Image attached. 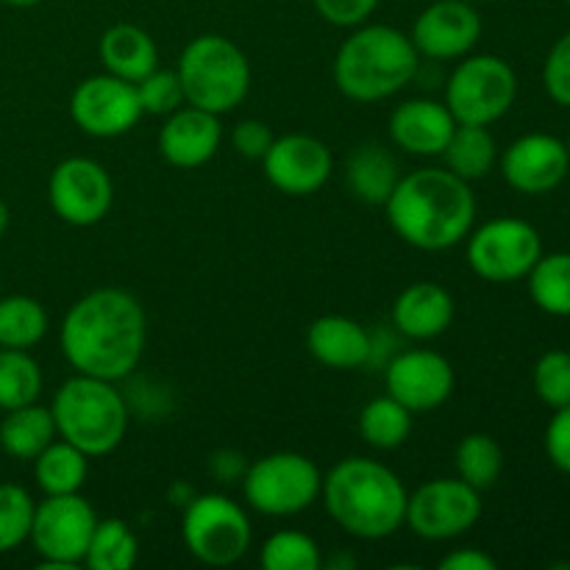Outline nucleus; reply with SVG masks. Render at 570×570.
<instances>
[{"mask_svg":"<svg viewBox=\"0 0 570 570\" xmlns=\"http://www.w3.org/2000/svg\"><path fill=\"white\" fill-rule=\"evenodd\" d=\"M148 343V317L131 293L100 287L78 298L61 323V354L83 376L120 382L137 371Z\"/></svg>","mask_w":570,"mask_h":570,"instance_id":"nucleus-1","label":"nucleus"},{"mask_svg":"<svg viewBox=\"0 0 570 570\" xmlns=\"http://www.w3.org/2000/svg\"><path fill=\"white\" fill-rule=\"evenodd\" d=\"M393 232L417 250H449L471 234L476 198L471 181L440 167L406 173L384 204Z\"/></svg>","mask_w":570,"mask_h":570,"instance_id":"nucleus-2","label":"nucleus"},{"mask_svg":"<svg viewBox=\"0 0 570 570\" xmlns=\"http://www.w3.org/2000/svg\"><path fill=\"white\" fill-rule=\"evenodd\" d=\"M406 488L387 465L367 456L340 460L323 476L328 518L360 540H384L404 527Z\"/></svg>","mask_w":570,"mask_h":570,"instance_id":"nucleus-3","label":"nucleus"},{"mask_svg":"<svg viewBox=\"0 0 570 570\" xmlns=\"http://www.w3.org/2000/svg\"><path fill=\"white\" fill-rule=\"evenodd\" d=\"M410 33L393 26H356L334 56V83L356 104L393 98L417 76Z\"/></svg>","mask_w":570,"mask_h":570,"instance_id":"nucleus-4","label":"nucleus"},{"mask_svg":"<svg viewBox=\"0 0 570 570\" xmlns=\"http://www.w3.org/2000/svg\"><path fill=\"white\" fill-rule=\"evenodd\" d=\"M50 412L59 438L81 449L89 460L111 454L126 440L128 404L115 382L106 379L76 373L56 390Z\"/></svg>","mask_w":570,"mask_h":570,"instance_id":"nucleus-5","label":"nucleus"},{"mask_svg":"<svg viewBox=\"0 0 570 570\" xmlns=\"http://www.w3.org/2000/svg\"><path fill=\"white\" fill-rule=\"evenodd\" d=\"M176 72L187 104L217 117L237 109L250 89L248 56L220 33L195 37L178 56Z\"/></svg>","mask_w":570,"mask_h":570,"instance_id":"nucleus-6","label":"nucleus"},{"mask_svg":"<svg viewBox=\"0 0 570 570\" xmlns=\"http://www.w3.org/2000/svg\"><path fill=\"white\" fill-rule=\"evenodd\" d=\"M323 490V473L309 456L276 451L243 473V495L250 510L267 518H289L309 510Z\"/></svg>","mask_w":570,"mask_h":570,"instance_id":"nucleus-7","label":"nucleus"},{"mask_svg":"<svg viewBox=\"0 0 570 570\" xmlns=\"http://www.w3.org/2000/svg\"><path fill=\"white\" fill-rule=\"evenodd\" d=\"M181 540L204 566L228 568L248 554L254 529L237 501L223 493H204L184 507Z\"/></svg>","mask_w":570,"mask_h":570,"instance_id":"nucleus-8","label":"nucleus"},{"mask_svg":"<svg viewBox=\"0 0 570 570\" xmlns=\"http://www.w3.org/2000/svg\"><path fill=\"white\" fill-rule=\"evenodd\" d=\"M518 98V76L501 56H462L445 83L449 111L462 126H490L512 109Z\"/></svg>","mask_w":570,"mask_h":570,"instance_id":"nucleus-9","label":"nucleus"},{"mask_svg":"<svg viewBox=\"0 0 570 570\" xmlns=\"http://www.w3.org/2000/svg\"><path fill=\"white\" fill-rule=\"evenodd\" d=\"M468 265L479 278L510 284L527 278L534 262L543 256L540 232L518 217H495L468 234Z\"/></svg>","mask_w":570,"mask_h":570,"instance_id":"nucleus-10","label":"nucleus"},{"mask_svg":"<svg viewBox=\"0 0 570 570\" xmlns=\"http://www.w3.org/2000/svg\"><path fill=\"white\" fill-rule=\"evenodd\" d=\"M98 512L78 493L45 495L33 510L31 543L42 557V568L70 570L83 566L89 540L98 527Z\"/></svg>","mask_w":570,"mask_h":570,"instance_id":"nucleus-11","label":"nucleus"},{"mask_svg":"<svg viewBox=\"0 0 570 570\" xmlns=\"http://www.w3.org/2000/svg\"><path fill=\"white\" fill-rule=\"evenodd\" d=\"M482 518V493L460 476L429 479L406 495L404 523L423 540H454L476 527Z\"/></svg>","mask_w":570,"mask_h":570,"instance_id":"nucleus-12","label":"nucleus"},{"mask_svg":"<svg viewBox=\"0 0 570 570\" xmlns=\"http://www.w3.org/2000/svg\"><path fill=\"white\" fill-rule=\"evenodd\" d=\"M50 209L67 226L89 228L104 220L115 200V184L100 161L70 156L59 161L48 181Z\"/></svg>","mask_w":570,"mask_h":570,"instance_id":"nucleus-13","label":"nucleus"},{"mask_svg":"<svg viewBox=\"0 0 570 570\" xmlns=\"http://www.w3.org/2000/svg\"><path fill=\"white\" fill-rule=\"evenodd\" d=\"M137 83L122 81L111 72L89 76L72 89L70 117L83 134L98 139H111L128 134L142 120Z\"/></svg>","mask_w":570,"mask_h":570,"instance_id":"nucleus-14","label":"nucleus"},{"mask_svg":"<svg viewBox=\"0 0 570 570\" xmlns=\"http://www.w3.org/2000/svg\"><path fill=\"white\" fill-rule=\"evenodd\" d=\"M262 165H265L267 181L278 193L289 198H304L323 189V184L332 178L334 156L328 145L312 134H284L273 139Z\"/></svg>","mask_w":570,"mask_h":570,"instance_id":"nucleus-15","label":"nucleus"},{"mask_svg":"<svg viewBox=\"0 0 570 570\" xmlns=\"http://www.w3.org/2000/svg\"><path fill=\"white\" fill-rule=\"evenodd\" d=\"M454 367L443 354L429 348H412L395 356L384 373V387L410 412H432L454 393Z\"/></svg>","mask_w":570,"mask_h":570,"instance_id":"nucleus-16","label":"nucleus"},{"mask_svg":"<svg viewBox=\"0 0 570 570\" xmlns=\"http://www.w3.org/2000/svg\"><path fill=\"white\" fill-rule=\"evenodd\" d=\"M482 37V17L465 0H434L412 26L417 56L434 61H454L471 53Z\"/></svg>","mask_w":570,"mask_h":570,"instance_id":"nucleus-17","label":"nucleus"},{"mask_svg":"<svg viewBox=\"0 0 570 570\" xmlns=\"http://www.w3.org/2000/svg\"><path fill=\"white\" fill-rule=\"evenodd\" d=\"M570 173L568 142L554 134H523L501 156V176L515 193L546 195Z\"/></svg>","mask_w":570,"mask_h":570,"instance_id":"nucleus-18","label":"nucleus"},{"mask_svg":"<svg viewBox=\"0 0 570 570\" xmlns=\"http://www.w3.org/2000/svg\"><path fill=\"white\" fill-rule=\"evenodd\" d=\"M223 139L220 117L198 106H181L159 128V154L167 165L195 170L217 154Z\"/></svg>","mask_w":570,"mask_h":570,"instance_id":"nucleus-19","label":"nucleus"},{"mask_svg":"<svg viewBox=\"0 0 570 570\" xmlns=\"http://www.w3.org/2000/svg\"><path fill=\"white\" fill-rule=\"evenodd\" d=\"M454 128L456 120L449 106L432 98L404 100L390 115V139L412 156H440Z\"/></svg>","mask_w":570,"mask_h":570,"instance_id":"nucleus-20","label":"nucleus"},{"mask_svg":"<svg viewBox=\"0 0 570 570\" xmlns=\"http://www.w3.org/2000/svg\"><path fill=\"white\" fill-rule=\"evenodd\" d=\"M306 348L332 371H354L373 356V340L354 317L323 315L306 332Z\"/></svg>","mask_w":570,"mask_h":570,"instance_id":"nucleus-21","label":"nucleus"},{"mask_svg":"<svg viewBox=\"0 0 570 570\" xmlns=\"http://www.w3.org/2000/svg\"><path fill=\"white\" fill-rule=\"evenodd\" d=\"M393 323L404 337L434 340L454 323V298L438 282H415L395 298Z\"/></svg>","mask_w":570,"mask_h":570,"instance_id":"nucleus-22","label":"nucleus"},{"mask_svg":"<svg viewBox=\"0 0 570 570\" xmlns=\"http://www.w3.org/2000/svg\"><path fill=\"white\" fill-rule=\"evenodd\" d=\"M98 56L104 72L122 78V81L139 83L145 76L159 67V48L145 28L131 22H117L100 37Z\"/></svg>","mask_w":570,"mask_h":570,"instance_id":"nucleus-23","label":"nucleus"},{"mask_svg":"<svg viewBox=\"0 0 570 570\" xmlns=\"http://www.w3.org/2000/svg\"><path fill=\"white\" fill-rule=\"evenodd\" d=\"M59 438L50 406L26 404L6 412L0 421V449L22 462H33L53 440Z\"/></svg>","mask_w":570,"mask_h":570,"instance_id":"nucleus-24","label":"nucleus"},{"mask_svg":"<svg viewBox=\"0 0 570 570\" xmlns=\"http://www.w3.org/2000/svg\"><path fill=\"white\" fill-rule=\"evenodd\" d=\"M399 178V161L382 145H362L345 161V181L351 193L371 206L387 204Z\"/></svg>","mask_w":570,"mask_h":570,"instance_id":"nucleus-25","label":"nucleus"},{"mask_svg":"<svg viewBox=\"0 0 570 570\" xmlns=\"http://www.w3.org/2000/svg\"><path fill=\"white\" fill-rule=\"evenodd\" d=\"M440 156L445 159V170L465 178V181H479L493 170L495 159H499V145H495V137L488 131V126L456 122L454 134H451L449 145Z\"/></svg>","mask_w":570,"mask_h":570,"instance_id":"nucleus-26","label":"nucleus"},{"mask_svg":"<svg viewBox=\"0 0 570 570\" xmlns=\"http://www.w3.org/2000/svg\"><path fill=\"white\" fill-rule=\"evenodd\" d=\"M89 456L67 440H53L42 454L33 460V479L45 495L78 493L87 482Z\"/></svg>","mask_w":570,"mask_h":570,"instance_id":"nucleus-27","label":"nucleus"},{"mask_svg":"<svg viewBox=\"0 0 570 570\" xmlns=\"http://www.w3.org/2000/svg\"><path fill=\"white\" fill-rule=\"evenodd\" d=\"M412 417L415 412L406 410L393 395H382L362 406L360 412V434L371 449L395 451L410 440Z\"/></svg>","mask_w":570,"mask_h":570,"instance_id":"nucleus-28","label":"nucleus"},{"mask_svg":"<svg viewBox=\"0 0 570 570\" xmlns=\"http://www.w3.org/2000/svg\"><path fill=\"white\" fill-rule=\"evenodd\" d=\"M529 295L551 317H570V254H543L529 271Z\"/></svg>","mask_w":570,"mask_h":570,"instance_id":"nucleus-29","label":"nucleus"},{"mask_svg":"<svg viewBox=\"0 0 570 570\" xmlns=\"http://www.w3.org/2000/svg\"><path fill=\"white\" fill-rule=\"evenodd\" d=\"M454 465L456 476L482 493V490L493 488L501 479V473H504V449L490 434L473 432L462 438L460 445H456Z\"/></svg>","mask_w":570,"mask_h":570,"instance_id":"nucleus-30","label":"nucleus"},{"mask_svg":"<svg viewBox=\"0 0 570 570\" xmlns=\"http://www.w3.org/2000/svg\"><path fill=\"white\" fill-rule=\"evenodd\" d=\"M48 334V312L31 295L0 298V348L28 351Z\"/></svg>","mask_w":570,"mask_h":570,"instance_id":"nucleus-31","label":"nucleus"},{"mask_svg":"<svg viewBox=\"0 0 570 570\" xmlns=\"http://www.w3.org/2000/svg\"><path fill=\"white\" fill-rule=\"evenodd\" d=\"M139 560V540L120 518H106L95 527L83 566L92 570H131Z\"/></svg>","mask_w":570,"mask_h":570,"instance_id":"nucleus-32","label":"nucleus"},{"mask_svg":"<svg viewBox=\"0 0 570 570\" xmlns=\"http://www.w3.org/2000/svg\"><path fill=\"white\" fill-rule=\"evenodd\" d=\"M42 367L28 351L0 348V410L9 412L39 401Z\"/></svg>","mask_w":570,"mask_h":570,"instance_id":"nucleus-33","label":"nucleus"},{"mask_svg":"<svg viewBox=\"0 0 570 570\" xmlns=\"http://www.w3.org/2000/svg\"><path fill=\"white\" fill-rule=\"evenodd\" d=\"M259 562L265 570H317L323 566L321 546L298 529H278L262 546Z\"/></svg>","mask_w":570,"mask_h":570,"instance_id":"nucleus-34","label":"nucleus"},{"mask_svg":"<svg viewBox=\"0 0 570 570\" xmlns=\"http://www.w3.org/2000/svg\"><path fill=\"white\" fill-rule=\"evenodd\" d=\"M37 501L20 484H0V554L14 551L31 538Z\"/></svg>","mask_w":570,"mask_h":570,"instance_id":"nucleus-35","label":"nucleus"},{"mask_svg":"<svg viewBox=\"0 0 570 570\" xmlns=\"http://www.w3.org/2000/svg\"><path fill=\"white\" fill-rule=\"evenodd\" d=\"M532 384L538 399L551 410H562L570 404V354L568 351H546L532 373Z\"/></svg>","mask_w":570,"mask_h":570,"instance_id":"nucleus-36","label":"nucleus"},{"mask_svg":"<svg viewBox=\"0 0 570 570\" xmlns=\"http://www.w3.org/2000/svg\"><path fill=\"white\" fill-rule=\"evenodd\" d=\"M137 92L145 115L167 117L181 109V106H187V95H184L181 78H178L176 70H159L156 67L150 76H145L137 83Z\"/></svg>","mask_w":570,"mask_h":570,"instance_id":"nucleus-37","label":"nucleus"},{"mask_svg":"<svg viewBox=\"0 0 570 570\" xmlns=\"http://www.w3.org/2000/svg\"><path fill=\"white\" fill-rule=\"evenodd\" d=\"M543 87L557 106L570 109V31L562 33L546 56Z\"/></svg>","mask_w":570,"mask_h":570,"instance_id":"nucleus-38","label":"nucleus"},{"mask_svg":"<svg viewBox=\"0 0 570 570\" xmlns=\"http://www.w3.org/2000/svg\"><path fill=\"white\" fill-rule=\"evenodd\" d=\"M317 14L337 28H356L376 11L379 0H312Z\"/></svg>","mask_w":570,"mask_h":570,"instance_id":"nucleus-39","label":"nucleus"},{"mask_svg":"<svg viewBox=\"0 0 570 570\" xmlns=\"http://www.w3.org/2000/svg\"><path fill=\"white\" fill-rule=\"evenodd\" d=\"M546 454L557 471L570 476V404L554 410V417L546 426Z\"/></svg>","mask_w":570,"mask_h":570,"instance_id":"nucleus-40","label":"nucleus"},{"mask_svg":"<svg viewBox=\"0 0 570 570\" xmlns=\"http://www.w3.org/2000/svg\"><path fill=\"white\" fill-rule=\"evenodd\" d=\"M271 126L262 120H239L232 131V145L239 156L245 159H265V154L273 145Z\"/></svg>","mask_w":570,"mask_h":570,"instance_id":"nucleus-41","label":"nucleus"},{"mask_svg":"<svg viewBox=\"0 0 570 570\" xmlns=\"http://www.w3.org/2000/svg\"><path fill=\"white\" fill-rule=\"evenodd\" d=\"M499 562L482 549H454L440 560V570H495Z\"/></svg>","mask_w":570,"mask_h":570,"instance_id":"nucleus-42","label":"nucleus"},{"mask_svg":"<svg viewBox=\"0 0 570 570\" xmlns=\"http://www.w3.org/2000/svg\"><path fill=\"white\" fill-rule=\"evenodd\" d=\"M0 3L11 6V9H31V6L45 3V0H0Z\"/></svg>","mask_w":570,"mask_h":570,"instance_id":"nucleus-43","label":"nucleus"},{"mask_svg":"<svg viewBox=\"0 0 570 570\" xmlns=\"http://www.w3.org/2000/svg\"><path fill=\"white\" fill-rule=\"evenodd\" d=\"M6 228H9V206H6L3 200H0V237H3V234H6Z\"/></svg>","mask_w":570,"mask_h":570,"instance_id":"nucleus-44","label":"nucleus"},{"mask_svg":"<svg viewBox=\"0 0 570 570\" xmlns=\"http://www.w3.org/2000/svg\"><path fill=\"white\" fill-rule=\"evenodd\" d=\"M568 154H570V139H568Z\"/></svg>","mask_w":570,"mask_h":570,"instance_id":"nucleus-45","label":"nucleus"},{"mask_svg":"<svg viewBox=\"0 0 570 570\" xmlns=\"http://www.w3.org/2000/svg\"><path fill=\"white\" fill-rule=\"evenodd\" d=\"M568 3H570V0H568Z\"/></svg>","mask_w":570,"mask_h":570,"instance_id":"nucleus-46","label":"nucleus"}]
</instances>
